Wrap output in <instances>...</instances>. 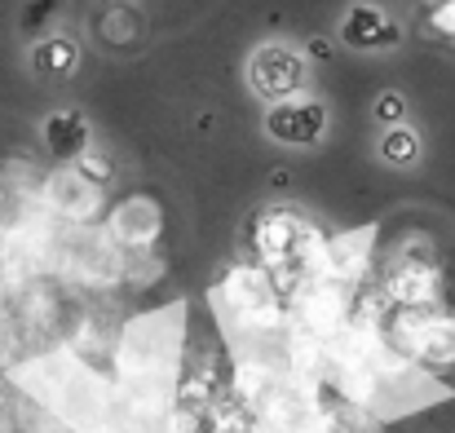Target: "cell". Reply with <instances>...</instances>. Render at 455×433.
<instances>
[{
    "label": "cell",
    "instance_id": "obj_5",
    "mask_svg": "<svg viewBox=\"0 0 455 433\" xmlns=\"http://www.w3.org/2000/svg\"><path fill=\"white\" fill-rule=\"evenodd\" d=\"M340 36L345 44L354 49H385V44H398V27L376 9V4H354L340 22Z\"/></svg>",
    "mask_w": 455,
    "mask_h": 433
},
{
    "label": "cell",
    "instance_id": "obj_13",
    "mask_svg": "<svg viewBox=\"0 0 455 433\" xmlns=\"http://www.w3.org/2000/svg\"><path fill=\"white\" fill-rule=\"evenodd\" d=\"M429 27H434L438 36H447V40H455V0H447V4H438V9H429Z\"/></svg>",
    "mask_w": 455,
    "mask_h": 433
},
{
    "label": "cell",
    "instance_id": "obj_2",
    "mask_svg": "<svg viewBox=\"0 0 455 433\" xmlns=\"http://www.w3.org/2000/svg\"><path fill=\"white\" fill-rule=\"evenodd\" d=\"M44 199H49L53 212L84 221V217H93V212L102 208V186L89 181V177L71 164V168H58V172L44 181Z\"/></svg>",
    "mask_w": 455,
    "mask_h": 433
},
{
    "label": "cell",
    "instance_id": "obj_8",
    "mask_svg": "<svg viewBox=\"0 0 455 433\" xmlns=\"http://www.w3.org/2000/svg\"><path fill=\"white\" fill-rule=\"evenodd\" d=\"M44 142H49V150L58 159H71L76 164L84 155V120L80 116H53L49 129H44Z\"/></svg>",
    "mask_w": 455,
    "mask_h": 433
},
{
    "label": "cell",
    "instance_id": "obj_11",
    "mask_svg": "<svg viewBox=\"0 0 455 433\" xmlns=\"http://www.w3.org/2000/svg\"><path fill=\"white\" fill-rule=\"evenodd\" d=\"M376 120L385 124V129H398V124H407V98L403 93H380L376 98Z\"/></svg>",
    "mask_w": 455,
    "mask_h": 433
},
{
    "label": "cell",
    "instance_id": "obj_3",
    "mask_svg": "<svg viewBox=\"0 0 455 433\" xmlns=\"http://www.w3.org/2000/svg\"><path fill=\"white\" fill-rule=\"evenodd\" d=\"M407 341L420 358L429 363H455V314H425V309H407Z\"/></svg>",
    "mask_w": 455,
    "mask_h": 433
},
{
    "label": "cell",
    "instance_id": "obj_12",
    "mask_svg": "<svg viewBox=\"0 0 455 433\" xmlns=\"http://www.w3.org/2000/svg\"><path fill=\"white\" fill-rule=\"evenodd\" d=\"M76 168H80V172H84L89 181H98V186H102V181L111 177V164H107L102 155H93V150H84V155L76 159Z\"/></svg>",
    "mask_w": 455,
    "mask_h": 433
},
{
    "label": "cell",
    "instance_id": "obj_9",
    "mask_svg": "<svg viewBox=\"0 0 455 433\" xmlns=\"http://www.w3.org/2000/svg\"><path fill=\"white\" fill-rule=\"evenodd\" d=\"M376 150H380V159L394 164V168H416V159H420V138H416V129L398 124V129H385V133H380Z\"/></svg>",
    "mask_w": 455,
    "mask_h": 433
},
{
    "label": "cell",
    "instance_id": "obj_10",
    "mask_svg": "<svg viewBox=\"0 0 455 433\" xmlns=\"http://www.w3.org/2000/svg\"><path fill=\"white\" fill-rule=\"evenodd\" d=\"M76 62H80V53H76L67 40H44V44L36 49V67H40L44 76H71Z\"/></svg>",
    "mask_w": 455,
    "mask_h": 433
},
{
    "label": "cell",
    "instance_id": "obj_14",
    "mask_svg": "<svg viewBox=\"0 0 455 433\" xmlns=\"http://www.w3.org/2000/svg\"><path fill=\"white\" fill-rule=\"evenodd\" d=\"M420 4H429V9H438V4H447V0H420Z\"/></svg>",
    "mask_w": 455,
    "mask_h": 433
},
{
    "label": "cell",
    "instance_id": "obj_1",
    "mask_svg": "<svg viewBox=\"0 0 455 433\" xmlns=\"http://www.w3.org/2000/svg\"><path fill=\"white\" fill-rule=\"evenodd\" d=\"M248 76H252L257 93L279 107V102H292L305 89V58L297 49H288V44H261L252 53Z\"/></svg>",
    "mask_w": 455,
    "mask_h": 433
},
{
    "label": "cell",
    "instance_id": "obj_4",
    "mask_svg": "<svg viewBox=\"0 0 455 433\" xmlns=\"http://www.w3.org/2000/svg\"><path fill=\"white\" fill-rule=\"evenodd\" d=\"M327 129V111L318 102H305V98H292V102H279L270 111V138L292 146H314Z\"/></svg>",
    "mask_w": 455,
    "mask_h": 433
},
{
    "label": "cell",
    "instance_id": "obj_6",
    "mask_svg": "<svg viewBox=\"0 0 455 433\" xmlns=\"http://www.w3.org/2000/svg\"><path fill=\"white\" fill-rule=\"evenodd\" d=\"M438 288H443V279L429 261H403L389 279V296L407 309H425L429 301H438Z\"/></svg>",
    "mask_w": 455,
    "mask_h": 433
},
{
    "label": "cell",
    "instance_id": "obj_7",
    "mask_svg": "<svg viewBox=\"0 0 455 433\" xmlns=\"http://www.w3.org/2000/svg\"><path fill=\"white\" fill-rule=\"evenodd\" d=\"M111 230H116V239L120 244H151L155 230H159V208H155L151 199H124L120 208H116V217H111Z\"/></svg>",
    "mask_w": 455,
    "mask_h": 433
}]
</instances>
